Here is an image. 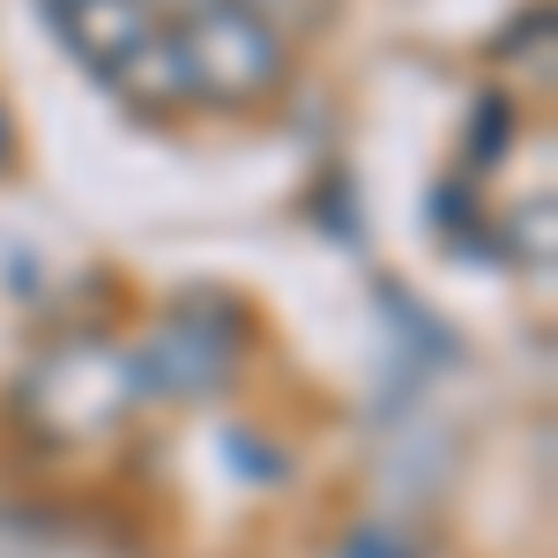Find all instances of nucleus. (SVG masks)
Masks as SVG:
<instances>
[{
  "label": "nucleus",
  "mask_w": 558,
  "mask_h": 558,
  "mask_svg": "<svg viewBox=\"0 0 558 558\" xmlns=\"http://www.w3.org/2000/svg\"><path fill=\"white\" fill-rule=\"evenodd\" d=\"M172 38L186 52V75H194V105H260L283 83V38L260 15H246L239 0L202 8Z\"/></svg>",
  "instance_id": "1"
},
{
  "label": "nucleus",
  "mask_w": 558,
  "mask_h": 558,
  "mask_svg": "<svg viewBox=\"0 0 558 558\" xmlns=\"http://www.w3.org/2000/svg\"><path fill=\"white\" fill-rule=\"evenodd\" d=\"M142 373L157 395H179V402H202V395H223L231 373H239V343H231V328H216V320H172L149 357H142Z\"/></svg>",
  "instance_id": "2"
},
{
  "label": "nucleus",
  "mask_w": 558,
  "mask_h": 558,
  "mask_svg": "<svg viewBox=\"0 0 558 558\" xmlns=\"http://www.w3.org/2000/svg\"><path fill=\"white\" fill-rule=\"evenodd\" d=\"M246 15H260L276 38H291V31H313L320 15H328V0H239Z\"/></svg>",
  "instance_id": "3"
},
{
  "label": "nucleus",
  "mask_w": 558,
  "mask_h": 558,
  "mask_svg": "<svg viewBox=\"0 0 558 558\" xmlns=\"http://www.w3.org/2000/svg\"><path fill=\"white\" fill-rule=\"evenodd\" d=\"M343 558H417L410 544H395V536H380V529H357L343 544Z\"/></svg>",
  "instance_id": "4"
},
{
  "label": "nucleus",
  "mask_w": 558,
  "mask_h": 558,
  "mask_svg": "<svg viewBox=\"0 0 558 558\" xmlns=\"http://www.w3.org/2000/svg\"><path fill=\"white\" fill-rule=\"evenodd\" d=\"M15 157H23V128H15V112H8V97H0V179L15 172Z\"/></svg>",
  "instance_id": "5"
},
{
  "label": "nucleus",
  "mask_w": 558,
  "mask_h": 558,
  "mask_svg": "<svg viewBox=\"0 0 558 558\" xmlns=\"http://www.w3.org/2000/svg\"><path fill=\"white\" fill-rule=\"evenodd\" d=\"M142 8H149V23H157V15H172L165 31H179V23H194L202 8H216V0H142Z\"/></svg>",
  "instance_id": "6"
}]
</instances>
